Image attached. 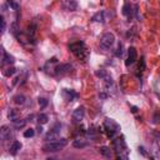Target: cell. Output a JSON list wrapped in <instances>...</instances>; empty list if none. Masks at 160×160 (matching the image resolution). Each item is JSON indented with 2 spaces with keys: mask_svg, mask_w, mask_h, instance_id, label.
Masks as SVG:
<instances>
[{
  "mask_svg": "<svg viewBox=\"0 0 160 160\" xmlns=\"http://www.w3.org/2000/svg\"><path fill=\"white\" fill-rule=\"evenodd\" d=\"M69 49L72 50V53L76 58L86 61V59L89 56V50L86 49V46L83 41H75V43H72L69 45Z\"/></svg>",
  "mask_w": 160,
  "mask_h": 160,
  "instance_id": "cell-1",
  "label": "cell"
},
{
  "mask_svg": "<svg viewBox=\"0 0 160 160\" xmlns=\"http://www.w3.org/2000/svg\"><path fill=\"white\" fill-rule=\"evenodd\" d=\"M68 145V140L66 139H60V140H55V141H49L43 145V150L45 153H53V151H59L63 150L65 146Z\"/></svg>",
  "mask_w": 160,
  "mask_h": 160,
  "instance_id": "cell-2",
  "label": "cell"
},
{
  "mask_svg": "<svg viewBox=\"0 0 160 160\" xmlns=\"http://www.w3.org/2000/svg\"><path fill=\"white\" fill-rule=\"evenodd\" d=\"M104 129H105V132L108 134L109 138H114V135L118 134V132L120 130V126H119V124L115 123L113 119H105Z\"/></svg>",
  "mask_w": 160,
  "mask_h": 160,
  "instance_id": "cell-3",
  "label": "cell"
},
{
  "mask_svg": "<svg viewBox=\"0 0 160 160\" xmlns=\"http://www.w3.org/2000/svg\"><path fill=\"white\" fill-rule=\"evenodd\" d=\"M114 41H115L114 34L113 33H105L102 37V39H100V48H102L103 50H108L113 46Z\"/></svg>",
  "mask_w": 160,
  "mask_h": 160,
  "instance_id": "cell-4",
  "label": "cell"
},
{
  "mask_svg": "<svg viewBox=\"0 0 160 160\" xmlns=\"http://www.w3.org/2000/svg\"><path fill=\"white\" fill-rule=\"evenodd\" d=\"M60 129H61V124L56 123L54 126H53V129L50 130V132L45 135V140H55L58 138V135L60 134Z\"/></svg>",
  "mask_w": 160,
  "mask_h": 160,
  "instance_id": "cell-5",
  "label": "cell"
},
{
  "mask_svg": "<svg viewBox=\"0 0 160 160\" xmlns=\"http://www.w3.org/2000/svg\"><path fill=\"white\" fill-rule=\"evenodd\" d=\"M113 146H114V149L116 150V153L120 154V155H121V153L124 150H126V144H125V141H124L123 136H121V138H118V139H115L114 141H113Z\"/></svg>",
  "mask_w": 160,
  "mask_h": 160,
  "instance_id": "cell-6",
  "label": "cell"
},
{
  "mask_svg": "<svg viewBox=\"0 0 160 160\" xmlns=\"http://www.w3.org/2000/svg\"><path fill=\"white\" fill-rule=\"evenodd\" d=\"M136 58H138V53H136V49L134 46H130L129 48V51H128V59L125 61V65L126 66H130L133 65L135 61H136Z\"/></svg>",
  "mask_w": 160,
  "mask_h": 160,
  "instance_id": "cell-7",
  "label": "cell"
},
{
  "mask_svg": "<svg viewBox=\"0 0 160 160\" xmlns=\"http://www.w3.org/2000/svg\"><path fill=\"white\" fill-rule=\"evenodd\" d=\"M73 66L70 64H60L58 65V66L55 68V74L56 75H65V74H69L70 72H72Z\"/></svg>",
  "mask_w": 160,
  "mask_h": 160,
  "instance_id": "cell-8",
  "label": "cell"
},
{
  "mask_svg": "<svg viewBox=\"0 0 160 160\" xmlns=\"http://www.w3.org/2000/svg\"><path fill=\"white\" fill-rule=\"evenodd\" d=\"M85 116V108L84 106H79L73 111V120L74 121H81Z\"/></svg>",
  "mask_w": 160,
  "mask_h": 160,
  "instance_id": "cell-9",
  "label": "cell"
},
{
  "mask_svg": "<svg viewBox=\"0 0 160 160\" xmlns=\"http://www.w3.org/2000/svg\"><path fill=\"white\" fill-rule=\"evenodd\" d=\"M0 138H1L3 141H7L8 139L11 138V129L8 125H3L1 129H0Z\"/></svg>",
  "mask_w": 160,
  "mask_h": 160,
  "instance_id": "cell-10",
  "label": "cell"
},
{
  "mask_svg": "<svg viewBox=\"0 0 160 160\" xmlns=\"http://www.w3.org/2000/svg\"><path fill=\"white\" fill-rule=\"evenodd\" d=\"M1 54H3V56H1V66H4L5 64H13L14 63V58L11 56L10 54H8L7 51L4 50V48H1Z\"/></svg>",
  "mask_w": 160,
  "mask_h": 160,
  "instance_id": "cell-11",
  "label": "cell"
},
{
  "mask_svg": "<svg viewBox=\"0 0 160 160\" xmlns=\"http://www.w3.org/2000/svg\"><path fill=\"white\" fill-rule=\"evenodd\" d=\"M133 9H132V5H130V3H125L123 7V14L125 15L126 18H129V19H132L133 18Z\"/></svg>",
  "mask_w": 160,
  "mask_h": 160,
  "instance_id": "cell-12",
  "label": "cell"
},
{
  "mask_svg": "<svg viewBox=\"0 0 160 160\" xmlns=\"http://www.w3.org/2000/svg\"><path fill=\"white\" fill-rule=\"evenodd\" d=\"M63 95L65 96V99H66L68 102H72L74 98L78 96V94L74 93L73 90H66V89H65V90H63Z\"/></svg>",
  "mask_w": 160,
  "mask_h": 160,
  "instance_id": "cell-13",
  "label": "cell"
},
{
  "mask_svg": "<svg viewBox=\"0 0 160 160\" xmlns=\"http://www.w3.org/2000/svg\"><path fill=\"white\" fill-rule=\"evenodd\" d=\"M21 149V143L20 141H14L10 146V154L11 155H16V153Z\"/></svg>",
  "mask_w": 160,
  "mask_h": 160,
  "instance_id": "cell-14",
  "label": "cell"
},
{
  "mask_svg": "<svg viewBox=\"0 0 160 160\" xmlns=\"http://www.w3.org/2000/svg\"><path fill=\"white\" fill-rule=\"evenodd\" d=\"M93 21H98V23H105V11H99L91 18Z\"/></svg>",
  "mask_w": 160,
  "mask_h": 160,
  "instance_id": "cell-15",
  "label": "cell"
},
{
  "mask_svg": "<svg viewBox=\"0 0 160 160\" xmlns=\"http://www.w3.org/2000/svg\"><path fill=\"white\" fill-rule=\"evenodd\" d=\"M99 151H100V154H102L103 156L108 158V159H110V158H111V155H113L111 149H110L109 146H102V148L99 149Z\"/></svg>",
  "mask_w": 160,
  "mask_h": 160,
  "instance_id": "cell-16",
  "label": "cell"
},
{
  "mask_svg": "<svg viewBox=\"0 0 160 160\" xmlns=\"http://www.w3.org/2000/svg\"><path fill=\"white\" fill-rule=\"evenodd\" d=\"M64 8H66L68 10H76V7H78V4H76L75 1H65L64 4Z\"/></svg>",
  "mask_w": 160,
  "mask_h": 160,
  "instance_id": "cell-17",
  "label": "cell"
},
{
  "mask_svg": "<svg viewBox=\"0 0 160 160\" xmlns=\"http://www.w3.org/2000/svg\"><path fill=\"white\" fill-rule=\"evenodd\" d=\"M73 145H74V148H78V149L80 148V149H81V148H85V146L88 145V143H86V141H84V140L78 139V140H74Z\"/></svg>",
  "mask_w": 160,
  "mask_h": 160,
  "instance_id": "cell-18",
  "label": "cell"
},
{
  "mask_svg": "<svg viewBox=\"0 0 160 160\" xmlns=\"http://www.w3.org/2000/svg\"><path fill=\"white\" fill-rule=\"evenodd\" d=\"M13 124H14V126H15V129H21V128H24L25 126V124H26V120H15V121H13Z\"/></svg>",
  "mask_w": 160,
  "mask_h": 160,
  "instance_id": "cell-19",
  "label": "cell"
},
{
  "mask_svg": "<svg viewBox=\"0 0 160 160\" xmlns=\"http://www.w3.org/2000/svg\"><path fill=\"white\" fill-rule=\"evenodd\" d=\"M14 100H15V103L19 104V105L25 104V96H24V95H16V96L14 98Z\"/></svg>",
  "mask_w": 160,
  "mask_h": 160,
  "instance_id": "cell-20",
  "label": "cell"
},
{
  "mask_svg": "<svg viewBox=\"0 0 160 160\" xmlns=\"http://www.w3.org/2000/svg\"><path fill=\"white\" fill-rule=\"evenodd\" d=\"M48 115H45V114H40L39 116H38V123L39 124H46L48 123Z\"/></svg>",
  "mask_w": 160,
  "mask_h": 160,
  "instance_id": "cell-21",
  "label": "cell"
},
{
  "mask_svg": "<svg viewBox=\"0 0 160 160\" xmlns=\"http://www.w3.org/2000/svg\"><path fill=\"white\" fill-rule=\"evenodd\" d=\"M16 73V69L15 68H9V69H7V70H4V75L5 76H11V75H14Z\"/></svg>",
  "mask_w": 160,
  "mask_h": 160,
  "instance_id": "cell-22",
  "label": "cell"
},
{
  "mask_svg": "<svg viewBox=\"0 0 160 160\" xmlns=\"http://www.w3.org/2000/svg\"><path fill=\"white\" fill-rule=\"evenodd\" d=\"M9 118H10V120H13V121L18 120V113H16L14 109H10V111H9Z\"/></svg>",
  "mask_w": 160,
  "mask_h": 160,
  "instance_id": "cell-23",
  "label": "cell"
},
{
  "mask_svg": "<svg viewBox=\"0 0 160 160\" xmlns=\"http://www.w3.org/2000/svg\"><path fill=\"white\" fill-rule=\"evenodd\" d=\"M35 135V130L34 129H28V130H25V132H24V136H25V138H33V136Z\"/></svg>",
  "mask_w": 160,
  "mask_h": 160,
  "instance_id": "cell-24",
  "label": "cell"
},
{
  "mask_svg": "<svg viewBox=\"0 0 160 160\" xmlns=\"http://www.w3.org/2000/svg\"><path fill=\"white\" fill-rule=\"evenodd\" d=\"M38 103L40 105V108H45V106L48 105V100H46L45 98H39L38 99Z\"/></svg>",
  "mask_w": 160,
  "mask_h": 160,
  "instance_id": "cell-25",
  "label": "cell"
},
{
  "mask_svg": "<svg viewBox=\"0 0 160 160\" xmlns=\"http://www.w3.org/2000/svg\"><path fill=\"white\" fill-rule=\"evenodd\" d=\"M8 5H9V7H11V8H13L14 10H19V4H18V3H14V1H8Z\"/></svg>",
  "mask_w": 160,
  "mask_h": 160,
  "instance_id": "cell-26",
  "label": "cell"
},
{
  "mask_svg": "<svg viewBox=\"0 0 160 160\" xmlns=\"http://www.w3.org/2000/svg\"><path fill=\"white\" fill-rule=\"evenodd\" d=\"M0 21H1V33L5 31V26H7V24H5V19H4V16L1 15L0 16Z\"/></svg>",
  "mask_w": 160,
  "mask_h": 160,
  "instance_id": "cell-27",
  "label": "cell"
},
{
  "mask_svg": "<svg viewBox=\"0 0 160 160\" xmlns=\"http://www.w3.org/2000/svg\"><path fill=\"white\" fill-rule=\"evenodd\" d=\"M121 49H123V44L120 43V44H119V46H118V51H116V56H121V54H123V51H121Z\"/></svg>",
  "mask_w": 160,
  "mask_h": 160,
  "instance_id": "cell-28",
  "label": "cell"
},
{
  "mask_svg": "<svg viewBox=\"0 0 160 160\" xmlns=\"http://www.w3.org/2000/svg\"><path fill=\"white\" fill-rule=\"evenodd\" d=\"M144 69H145V61H144V59H141V65H139V70L140 72H144Z\"/></svg>",
  "mask_w": 160,
  "mask_h": 160,
  "instance_id": "cell-29",
  "label": "cell"
},
{
  "mask_svg": "<svg viewBox=\"0 0 160 160\" xmlns=\"http://www.w3.org/2000/svg\"><path fill=\"white\" fill-rule=\"evenodd\" d=\"M154 120H155V123H159V121H160V111L155 114V118H154Z\"/></svg>",
  "mask_w": 160,
  "mask_h": 160,
  "instance_id": "cell-30",
  "label": "cell"
},
{
  "mask_svg": "<svg viewBox=\"0 0 160 160\" xmlns=\"http://www.w3.org/2000/svg\"><path fill=\"white\" fill-rule=\"evenodd\" d=\"M118 160H129L126 155H120L119 158H118Z\"/></svg>",
  "mask_w": 160,
  "mask_h": 160,
  "instance_id": "cell-31",
  "label": "cell"
},
{
  "mask_svg": "<svg viewBox=\"0 0 160 160\" xmlns=\"http://www.w3.org/2000/svg\"><path fill=\"white\" fill-rule=\"evenodd\" d=\"M38 132H39V133H41V132H43V128L40 126V124H39V126H38Z\"/></svg>",
  "mask_w": 160,
  "mask_h": 160,
  "instance_id": "cell-32",
  "label": "cell"
},
{
  "mask_svg": "<svg viewBox=\"0 0 160 160\" xmlns=\"http://www.w3.org/2000/svg\"><path fill=\"white\" fill-rule=\"evenodd\" d=\"M132 109H133V113H136V110H138V109H136V106H133Z\"/></svg>",
  "mask_w": 160,
  "mask_h": 160,
  "instance_id": "cell-33",
  "label": "cell"
},
{
  "mask_svg": "<svg viewBox=\"0 0 160 160\" xmlns=\"http://www.w3.org/2000/svg\"><path fill=\"white\" fill-rule=\"evenodd\" d=\"M48 160H58V159H54V158H49Z\"/></svg>",
  "mask_w": 160,
  "mask_h": 160,
  "instance_id": "cell-34",
  "label": "cell"
}]
</instances>
